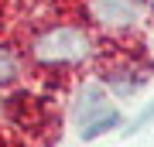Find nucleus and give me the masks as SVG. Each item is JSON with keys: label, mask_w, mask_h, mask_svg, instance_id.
<instances>
[{"label": "nucleus", "mask_w": 154, "mask_h": 147, "mask_svg": "<svg viewBox=\"0 0 154 147\" xmlns=\"http://www.w3.org/2000/svg\"><path fill=\"white\" fill-rule=\"evenodd\" d=\"M151 120H154V103H151V106H144V109H140V116H137V120H134L130 127H127V133H137V130H140V127H147Z\"/></svg>", "instance_id": "5"}, {"label": "nucleus", "mask_w": 154, "mask_h": 147, "mask_svg": "<svg viewBox=\"0 0 154 147\" xmlns=\"http://www.w3.org/2000/svg\"><path fill=\"white\" fill-rule=\"evenodd\" d=\"M144 4L140 0H89V17L99 24V27H130L134 21L140 17Z\"/></svg>", "instance_id": "3"}, {"label": "nucleus", "mask_w": 154, "mask_h": 147, "mask_svg": "<svg viewBox=\"0 0 154 147\" xmlns=\"http://www.w3.org/2000/svg\"><path fill=\"white\" fill-rule=\"evenodd\" d=\"M75 123H79V137L82 140H96V137L120 127V113L110 106L103 89H86L79 96V106H75Z\"/></svg>", "instance_id": "2"}, {"label": "nucleus", "mask_w": 154, "mask_h": 147, "mask_svg": "<svg viewBox=\"0 0 154 147\" xmlns=\"http://www.w3.org/2000/svg\"><path fill=\"white\" fill-rule=\"evenodd\" d=\"M89 55H93V38L72 24L48 27L31 41V58L38 65H82Z\"/></svg>", "instance_id": "1"}, {"label": "nucleus", "mask_w": 154, "mask_h": 147, "mask_svg": "<svg viewBox=\"0 0 154 147\" xmlns=\"http://www.w3.org/2000/svg\"><path fill=\"white\" fill-rule=\"evenodd\" d=\"M14 75H17V58H14V51H7L4 44H0V86L11 82Z\"/></svg>", "instance_id": "4"}]
</instances>
